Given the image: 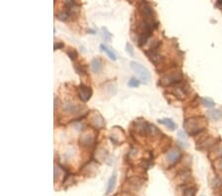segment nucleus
Segmentation results:
<instances>
[{"label": "nucleus", "mask_w": 222, "mask_h": 196, "mask_svg": "<svg viewBox=\"0 0 222 196\" xmlns=\"http://www.w3.org/2000/svg\"><path fill=\"white\" fill-rule=\"evenodd\" d=\"M116 182H117V174H116V172H114L113 174H112V176L110 177L109 181H108V186H107L106 194L112 193L113 190H114V188H115Z\"/></svg>", "instance_id": "11"}, {"label": "nucleus", "mask_w": 222, "mask_h": 196, "mask_svg": "<svg viewBox=\"0 0 222 196\" xmlns=\"http://www.w3.org/2000/svg\"><path fill=\"white\" fill-rule=\"evenodd\" d=\"M138 10H139V13H140L141 17H142V22H144L145 24L153 27L155 29V28L157 27L158 23L155 21L154 11L150 6V4H149L148 2H142L141 4L139 5Z\"/></svg>", "instance_id": "2"}, {"label": "nucleus", "mask_w": 222, "mask_h": 196, "mask_svg": "<svg viewBox=\"0 0 222 196\" xmlns=\"http://www.w3.org/2000/svg\"><path fill=\"white\" fill-rule=\"evenodd\" d=\"M91 69L95 74H100L103 71V62L99 58H95L91 61Z\"/></svg>", "instance_id": "10"}, {"label": "nucleus", "mask_w": 222, "mask_h": 196, "mask_svg": "<svg viewBox=\"0 0 222 196\" xmlns=\"http://www.w3.org/2000/svg\"><path fill=\"white\" fill-rule=\"evenodd\" d=\"M63 48H64V44H63L62 42H58V43L55 44V50H58V49H63Z\"/></svg>", "instance_id": "24"}, {"label": "nucleus", "mask_w": 222, "mask_h": 196, "mask_svg": "<svg viewBox=\"0 0 222 196\" xmlns=\"http://www.w3.org/2000/svg\"><path fill=\"white\" fill-rule=\"evenodd\" d=\"M60 174V172H59V167L55 166V181H56V179H58V175Z\"/></svg>", "instance_id": "25"}, {"label": "nucleus", "mask_w": 222, "mask_h": 196, "mask_svg": "<svg viewBox=\"0 0 222 196\" xmlns=\"http://www.w3.org/2000/svg\"><path fill=\"white\" fill-rule=\"evenodd\" d=\"M202 104L205 107H208V108H211V107H213L215 105L214 101L209 99V98H202Z\"/></svg>", "instance_id": "18"}, {"label": "nucleus", "mask_w": 222, "mask_h": 196, "mask_svg": "<svg viewBox=\"0 0 222 196\" xmlns=\"http://www.w3.org/2000/svg\"><path fill=\"white\" fill-rule=\"evenodd\" d=\"M66 53H67V55H68V56L70 58L72 61H75L76 59H77V56H78V55H77V52L74 50V49H70V50H66Z\"/></svg>", "instance_id": "20"}, {"label": "nucleus", "mask_w": 222, "mask_h": 196, "mask_svg": "<svg viewBox=\"0 0 222 196\" xmlns=\"http://www.w3.org/2000/svg\"><path fill=\"white\" fill-rule=\"evenodd\" d=\"M208 115H209V117H210L211 119L218 120V119H220L222 117V110H220V109L210 110V111L208 112Z\"/></svg>", "instance_id": "15"}, {"label": "nucleus", "mask_w": 222, "mask_h": 196, "mask_svg": "<svg viewBox=\"0 0 222 196\" xmlns=\"http://www.w3.org/2000/svg\"><path fill=\"white\" fill-rule=\"evenodd\" d=\"M95 138H96V136H95V133L94 131L92 130H86L83 134L81 135L80 137V144L82 146L84 147H89L91 146V145H93L95 143Z\"/></svg>", "instance_id": "5"}, {"label": "nucleus", "mask_w": 222, "mask_h": 196, "mask_svg": "<svg viewBox=\"0 0 222 196\" xmlns=\"http://www.w3.org/2000/svg\"><path fill=\"white\" fill-rule=\"evenodd\" d=\"M102 32H103V37L104 39L107 41V42H110L111 39H112V35H111V33L108 31V29L106 27H102Z\"/></svg>", "instance_id": "17"}, {"label": "nucleus", "mask_w": 222, "mask_h": 196, "mask_svg": "<svg viewBox=\"0 0 222 196\" xmlns=\"http://www.w3.org/2000/svg\"><path fill=\"white\" fill-rule=\"evenodd\" d=\"M125 50H126V53H128V56H134V50H133L132 46H131L129 43H126V45H125Z\"/></svg>", "instance_id": "22"}, {"label": "nucleus", "mask_w": 222, "mask_h": 196, "mask_svg": "<svg viewBox=\"0 0 222 196\" xmlns=\"http://www.w3.org/2000/svg\"><path fill=\"white\" fill-rule=\"evenodd\" d=\"M158 122L161 123V124L165 125L166 127H168L170 129V130H175V129L177 128V125L175 124V122L173 121L172 119L170 118H164V119H159L158 120Z\"/></svg>", "instance_id": "13"}, {"label": "nucleus", "mask_w": 222, "mask_h": 196, "mask_svg": "<svg viewBox=\"0 0 222 196\" xmlns=\"http://www.w3.org/2000/svg\"><path fill=\"white\" fill-rule=\"evenodd\" d=\"M100 48L102 49V50H103V52H105V53H107V55H108V56H109V58H110L111 59H113V61H117V56H116V53H114L112 50L108 48L107 46L103 45V44H102V45L100 46Z\"/></svg>", "instance_id": "14"}, {"label": "nucleus", "mask_w": 222, "mask_h": 196, "mask_svg": "<svg viewBox=\"0 0 222 196\" xmlns=\"http://www.w3.org/2000/svg\"><path fill=\"white\" fill-rule=\"evenodd\" d=\"M165 157H166L167 162L169 163H175L180 160L181 151L178 148H170L169 151H167L166 154H165Z\"/></svg>", "instance_id": "9"}, {"label": "nucleus", "mask_w": 222, "mask_h": 196, "mask_svg": "<svg viewBox=\"0 0 222 196\" xmlns=\"http://www.w3.org/2000/svg\"><path fill=\"white\" fill-rule=\"evenodd\" d=\"M139 84H140V81L137 80L136 78H131V79L128 81L129 87H138Z\"/></svg>", "instance_id": "21"}, {"label": "nucleus", "mask_w": 222, "mask_h": 196, "mask_svg": "<svg viewBox=\"0 0 222 196\" xmlns=\"http://www.w3.org/2000/svg\"><path fill=\"white\" fill-rule=\"evenodd\" d=\"M215 167L222 172V159L217 160L216 162H215Z\"/></svg>", "instance_id": "23"}, {"label": "nucleus", "mask_w": 222, "mask_h": 196, "mask_svg": "<svg viewBox=\"0 0 222 196\" xmlns=\"http://www.w3.org/2000/svg\"><path fill=\"white\" fill-rule=\"evenodd\" d=\"M183 80V74L180 69H171L165 74L160 79V83L162 85H171L179 83Z\"/></svg>", "instance_id": "3"}, {"label": "nucleus", "mask_w": 222, "mask_h": 196, "mask_svg": "<svg viewBox=\"0 0 222 196\" xmlns=\"http://www.w3.org/2000/svg\"><path fill=\"white\" fill-rule=\"evenodd\" d=\"M207 126V119L204 117H193V118L186 120L184 123V128L190 135H196L204 131Z\"/></svg>", "instance_id": "1"}, {"label": "nucleus", "mask_w": 222, "mask_h": 196, "mask_svg": "<svg viewBox=\"0 0 222 196\" xmlns=\"http://www.w3.org/2000/svg\"><path fill=\"white\" fill-rule=\"evenodd\" d=\"M131 68L136 74L138 75V77L140 78V80L144 83H148L151 79V74L150 71L143 66L142 65L138 64L136 62H131Z\"/></svg>", "instance_id": "4"}, {"label": "nucleus", "mask_w": 222, "mask_h": 196, "mask_svg": "<svg viewBox=\"0 0 222 196\" xmlns=\"http://www.w3.org/2000/svg\"><path fill=\"white\" fill-rule=\"evenodd\" d=\"M63 109L68 114H72V115H78L82 113V107L80 105H78V104L72 102V101H66L63 104Z\"/></svg>", "instance_id": "7"}, {"label": "nucleus", "mask_w": 222, "mask_h": 196, "mask_svg": "<svg viewBox=\"0 0 222 196\" xmlns=\"http://www.w3.org/2000/svg\"><path fill=\"white\" fill-rule=\"evenodd\" d=\"M77 92H78L79 98H80L82 101H84V102H87L88 100H90L93 91H92L91 87L86 86L85 84L81 83L77 88Z\"/></svg>", "instance_id": "6"}, {"label": "nucleus", "mask_w": 222, "mask_h": 196, "mask_svg": "<svg viewBox=\"0 0 222 196\" xmlns=\"http://www.w3.org/2000/svg\"><path fill=\"white\" fill-rule=\"evenodd\" d=\"M178 135H179V137H180L181 139H184V140H186V139H187L186 134H185V133H184L183 131H180L179 133H178Z\"/></svg>", "instance_id": "26"}, {"label": "nucleus", "mask_w": 222, "mask_h": 196, "mask_svg": "<svg viewBox=\"0 0 222 196\" xmlns=\"http://www.w3.org/2000/svg\"><path fill=\"white\" fill-rule=\"evenodd\" d=\"M214 144V140L212 138H208L207 140L202 141L201 145H199V147H198V148H208L210 146Z\"/></svg>", "instance_id": "16"}, {"label": "nucleus", "mask_w": 222, "mask_h": 196, "mask_svg": "<svg viewBox=\"0 0 222 196\" xmlns=\"http://www.w3.org/2000/svg\"><path fill=\"white\" fill-rule=\"evenodd\" d=\"M172 92L175 94V95L178 97V98H180V99H183V98H185L186 97V95H187V93H186V91H185V89L182 87V86H180V85H176L175 87H173V89H172Z\"/></svg>", "instance_id": "12"}, {"label": "nucleus", "mask_w": 222, "mask_h": 196, "mask_svg": "<svg viewBox=\"0 0 222 196\" xmlns=\"http://www.w3.org/2000/svg\"><path fill=\"white\" fill-rule=\"evenodd\" d=\"M90 123H91V125L96 129L104 128L105 125H106V122H105V119L103 118V116L98 112L94 113V114L91 116Z\"/></svg>", "instance_id": "8"}, {"label": "nucleus", "mask_w": 222, "mask_h": 196, "mask_svg": "<svg viewBox=\"0 0 222 196\" xmlns=\"http://www.w3.org/2000/svg\"><path fill=\"white\" fill-rule=\"evenodd\" d=\"M195 193H196L195 188L190 187V188L185 189V191H184L183 196H195Z\"/></svg>", "instance_id": "19"}]
</instances>
